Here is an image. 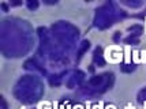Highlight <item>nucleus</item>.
I'll list each match as a JSON object with an SVG mask.
<instances>
[{
    "mask_svg": "<svg viewBox=\"0 0 146 109\" xmlns=\"http://www.w3.org/2000/svg\"><path fill=\"white\" fill-rule=\"evenodd\" d=\"M104 59L109 64H119L124 60V51L119 45H109L104 52Z\"/></svg>",
    "mask_w": 146,
    "mask_h": 109,
    "instance_id": "1",
    "label": "nucleus"
},
{
    "mask_svg": "<svg viewBox=\"0 0 146 109\" xmlns=\"http://www.w3.org/2000/svg\"><path fill=\"white\" fill-rule=\"evenodd\" d=\"M123 51H124V60H123V63H124V64H130V63H131V60H133L131 46H130V45H126V46L123 48Z\"/></svg>",
    "mask_w": 146,
    "mask_h": 109,
    "instance_id": "2",
    "label": "nucleus"
},
{
    "mask_svg": "<svg viewBox=\"0 0 146 109\" xmlns=\"http://www.w3.org/2000/svg\"><path fill=\"white\" fill-rule=\"evenodd\" d=\"M133 61L135 64H139L141 63V52L139 51H133Z\"/></svg>",
    "mask_w": 146,
    "mask_h": 109,
    "instance_id": "3",
    "label": "nucleus"
},
{
    "mask_svg": "<svg viewBox=\"0 0 146 109\" xmlns=\"http://www.w3.org/2000/svg\"><path fill=\"white\" fill-rule=\"evenodd\" d=\"M51 106H52L51 102H48V101H44V102H40V104H38L37 109H52Z\"/></svg>",
    "mask_w": 146,
    "mask_h": 109,
    "instance_id": "4",
    "label": "nucleus"
},
{
    "mask_svg": "<svg viewBox=\"0 0 146 109\" xmlns=\"http://www.w3.org/2000/svg\"><path fill=\"white\" fill-rule=\"evenodd\" d=\"M141 63L146 64V49H142V52H141Z\"/></svg>",
    "mask_w": 146,
    "mask_h": 109,
    "instance_id": "5",
    "label": "nucleus"
},
{
    "mask_svg": "<svg viewBox=\"0 0 146 109\" xmlns=\"http://www.w3.org/2000/svg\"><path fill=\"white\" fill-rule=\"evenodd\" d=\"M92 109H105V105H104V102H102V101H98V104H97V105H94Z\"/></svg>",
    "mask_w": 146,
    "mask_h": 109,
    "instance_id": "6",
    "label": "nucleus"
},
{
    "mask_svg": "<svg viewBox=\"0 0 146 109\" xmlns=\"http://www.w3.org/2000/svg\"><path fill=\"white\" fill-rule=\"evenodd\" d=\"M52 109H60V106H59V102H57V101H53V102H52Z\"/></svg>",
    "mask_w": 146,
    "mask_h": 109,
    "instance_id": "7",
    "label": "nucleus"
},
{
    "mask_svg": "<svg viewBox=\"0 0 146 109\" xmlns=\"http://www.w3.org/2000/svg\"><path fill=\"white\" fill-rule=\"evenodd\" d=\"M93 108V106H92V102H90V101H86V102H85V109H92Z\"/></svg>",
    "mask_w": 146,
    "mask_h": 109,
    "instance_id": "8",
    "label": "nucleus"
},
{
    "mask_svg": "<svg viewBox=\"0 0 146 109\" xmlns=\"http://www.w3.org/2000/svg\"><path fill=\"white\" fill-rule=\"evenodd\" d=\"M105 109H116V106H115V105H107Z\"/></svg>",
    "mask_w": 146,
    "mask_h": 109,
    "instance_id": "9",
    "label": "nucleus"
},
{
    "mask_svg": "<svg viewBox=\"0 0 146 109\" xmlns=\"http://www.w3.org/2000/svg\"><path fill=\"white\" fill-rule=\"evenodd\" d=\"M72 109H82L81 105H75V106H72Z\"/></svg>",
    "mask_w": 146,
    "mask_h": 109,
    "instance_id": "10",
    "label": "nucleus"
},
{
    "mask_svg": "<svg viewBox=\"0 0 146 109\" xmlns=\"http://www.w3.org/2000/svg\"><path fill=\"white\" fill-rule=\"evenodd\" d=\"M143 109H146V101L143 102Z\"/></svg>",
    "mask_w": 146,
    "mask_h": 109,
    "instance_id": "11",
    "label": "nucleus"
},
{
    "mask_svg": "<svg viewBox=\"0 0 146 109\" xmlns=\"http://www.w3.org/2000/svg\"><path fill=\"white\" fill-rule=\"evenodd\" d=\"M145 33H146V19H145Z\"/></svg>",
    "mask_w": 146,
    "mask_h": 109,
    "instance_id": "12",
    "label": "nucleus"
}]
</instances>
